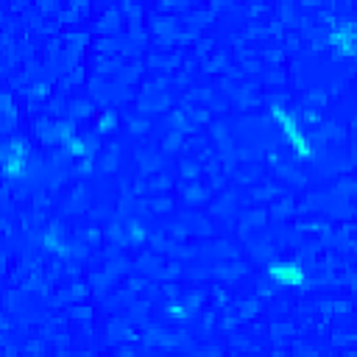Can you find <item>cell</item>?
Wrapping results in <instances>:
<instances>
[{"label": "cell", "instance_id": "cell-1", "mask_svg": "<svg viewBox=\"0 0 357 357\" xmlns=\"http://www.w3.org/2000/svg\"><path fill=\"white\" fill-rule=\"evenodd\" d=\"M273 117L282 123V131H284V139L298 151V153H310V145H307V139H304V134H301V128L296 126V120L284 112V109H273Z\"/></svg>", "mask_w": 357, "mask_h": 357}, {"label": "cell", "instance_id": "cell-2", "mask_svg": "<svg viewBox=\"0 0 357 357\" xmlns=\"http://www.w3.org/2000/svg\"><path fill=\"white\" fill-rule=\"evenodd\" d=\"M271 273H273L282 284H298V282H301V268L293 265V262H276V265H271Z\"/></svg>", "mask_w": 357, "mask_h": 357}]
</instances>
